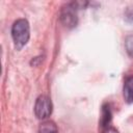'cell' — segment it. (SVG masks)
I'll list each match as a JSON object with an SVG mask.
<instances>
[{"instance_id":"6da1fadb","label":"cell","mask_w":133,"mask_h":133,"mask_svg":"<svg viewBox=\"0 0 133 133\" xmlns=\"http://www.w3.org/2000/svg\"><path fill=\"white\" fill-rule=\"evenodd\" d=\"M11 36L17 50L22 49L28 43L30 37V26L26 19H19L12 24Z\"/></svg>"},{"instance_id":"7a4b0ae2","label":"cell","mask_w":133,"mask_h":133,"mask_svg":"<svg viewBox=\"0 0 133 133\" xmlns=\"http://www.w3.org/2000/svg\"><path fill=\"white\" fill-rule=\"evenodd\" d=\"M52 102L47 96H39L34 104V114L39 119H45L52 113Z\"/></svg>"},{"instance_id":"3957f363","label":"cell","mask_w":133,"mask_h":133,"mask_svg":"<svg viewBox=\"0 0 133 133\" xmlns=\"http://www.w3.org/2000/svg\"><path fill=\"white\" fill-rule=\"evenodd\" d=\"M76 8H77V4L76 3H70L61 10L60 19H61V22L66 27L76 26V23H77Z\"/></svg>"},{"instance_id":"277c9868","label":"cell","mask_w":133,"mask_h":133,"mask_svg":"<svg viewBox=\"0 0 133 133\" xmlns=\"http://www.w3.org/2000/svg\"><path fill=\"white\" fill-rule=\"evenodd\" d=\"M124 99L127 103H133V76L126 79L124 84Z\"/></svg>"},{"instance_id":"5b68a950","label":"cell","mask_w":133,"mask_h":133,"mask_svg":"<svg viewBox=\"0 0 133 133\" xmlns=\"http://www.w3.org/2000/svg\"><path fill=\"white\" fill-rule=\"evenodd\" d=\"M37 133H58V129L54 122L45 121L39 125Z\"/></svg>"},{"instance_id":"8992f818","label":"cell","mask_w":133,"mask_h":133,"mask_svg":"<svg viewBox=\"0 0 133 133\" xmlns=\"http://www.w3.org/2000/svg\"><path fill=\"white\" fill-rule=\"evenodd\" d=\"M125 48H126V51L129 54V56L133 58V34L127 36V38L125 41Z\"/></svg>"},{"instance_id":"52a82bcc","label":"cell","mask_w":133,"mask_h":133,"mask_svg":"<svg viewBox=\"0 0 133 133\" xmlns=\"http://www.w3.org/2000/svg\"><path fill=\"white\" fill-rule=\"evenodd\" d=\"M103 133H118V131L113 127H106L104 129Z\"/></svg>"}]
</instances>
